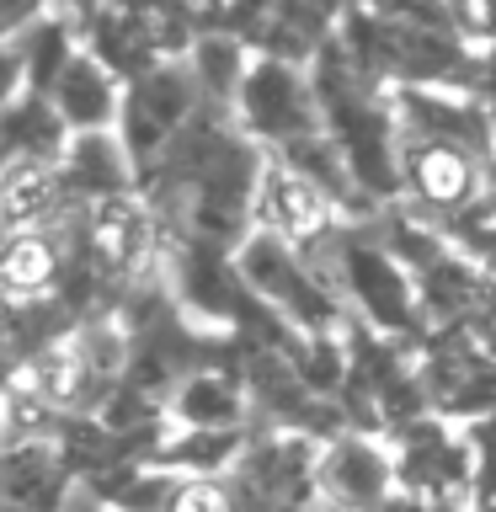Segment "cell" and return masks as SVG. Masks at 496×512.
Returning a JSON list of instances; mask_svg holds the SVG:
<instances>
[{
  "label": "cell",
  "mask_w": 496,
  "mask_h": 512,
  "mask_svg": "<svg viewBox=\"0 0 496 512\" xmlns=\"http://www.w3.org/2000/svg\"><path fill=\"white\" fill-rule=\"evenodd\" d=\"M443 6H448V11H454V16H459V22H464V27H470V38H475V6H480V0H443Z\"/></svg>",
  "instance_id": "obj_17"
},
{
  "label": "cell",
  "mask_w": 496,
  "mask_h": 512,
  "mask_svg": "<svg viewBox=\"0 0 496 512\" xmlns=\"http://www.w3.org/2000/svg\"><path fill=\"white\" fill-rule=\"evenodd\" d=\"M171 512H240L230 475H182Z\"/></svg>",
  "instance_id": "obj_14"
},
{
  "label": "cell",
  "mask_w": 496,
  "mask_h": 512,
  "mask_svg": "<svg viewBox=\"0 0 496 512\" xmlns=\"http://www.w3.org/2000/svg\"><path fill=\"white\" fill-rule=\"evenodd\" d=\"M203 112H208V96L198 91L187 59H160L155 70H144V75L128 80L118 139H123V150L134 155L139 176L150 166H160L166 150L203 118Z\"/></svg>",
  "instance_id": "obj_1"
},
{
  "label": "cell",
  "mask_w": 496,
  "mask_h": 512,
  "mask_svg": "<svg viewBox=\"0 0 496 512\" xmlns=\"http://www.w3.org/2000/svg\"><path fill=\"white\" fill-rule=\"evenodd\" d=\"M59 214H64L59 160H32V155L0 160V235L59 224Z\"/></svg>",
  "instance_id": "obj_10"
},
{
  "label": "cell",
  "mask_w": 496,
  "mask_h": 512,
  "mask_svg": "<svg viewBox=\"0 0 496 512\" xmlns=\"http://www.w3.org/2000/svg\"><path fill=\"white\" fill-rule=\"evenodd\" d=\"M235 128L246 134L251 144H262L267 155L288 150V144L320 134V96H315V75L299 70V64H283V59H267L256 54L246 86H240L235 107H230Z\"/></svg>",
  "instance_id": "obj_3"
},
{
  "label": "cell",
  "mask_w": 496,
  "mask_h": 512,
  "mask_svg": "<svg viewBox=\"0 0 496 512\" xmlns=\"http://www.w3.org/2000/svg\"><path fill=\"white\" fill-rule=\"evenodd\" d=\"M480 182H486V155L480 150L400 128V203H411L416 214L454 224L464 208L480 203Z\"/></svg>",
  "instance_id": "obj_4"
},
{
  "label": "cell",
  "mask_w": 496,
  "mask_h": 512,
  "mask_svg": "<svg viewBox=\"0 0 496 512\" xmlns=\"http://www.w3.org/2000/svg\"><path fill=\"white\" fill-rule=\"evenodd\" d=\"M480 203L496 208V150L486 155V182H480Z\"/></svg>",
  "instance_id": "obj_18"
},
{
  "label": "cell",
  "mask_w": 496,
  "mask_h": 512,
  "mask_svg": "<svg viewBox=\"0 0 496 512\" xmlns=\"http://www.w3.org/2000/svg\"><path fill=\"white\" fill-rule=\"evenodd\" d=\"M251 64H256V48L246 38H235V32H224V27H203L187 48V70L198 80V91L208 96V107H219V112L235 107Z\"/></svg>",
  "instance_id": "obj_11"
},
{
  "label": "cell",
  "mask_w": 496,
  "mask_h": 512,
  "mask_svg": "<svg viewBox=\"0 0 496 512\" xmlns=\"http://www.w3.org/2000/svg\"><path fill=\"white\" fill-rule=\"evenodd\" d=\"M395 486H400V464L379 443V432L347 427L331 443H320V459H315L320 502H331L342 512H384Z\"/></svg>",
  "instance_id": "obj_5"
},
{
  "label": "cell",
  "mask_w": 496,
  "mask_h": 512,
  "mask_svg": "<svg viewBox=\"0 0 496 512\" xmlns=\"http://www.w3.org/2000/svg\"><path fill=\"white\" fill-rule=\"evenodd\" d=\"M352 6H363V0H352Z\"/></svg>",
  "instance_id": "obj_19"
},
{
  "label": "cell",
  "mask_w": 496,
  "mask_h": 512,
  "mask_svg": "<svg viewBox=\"0 0 496 512\" xmlns=\"http://www.w3.org/2000/svg\"><path fill=\"white\" fill-rule=\"evenodd\" d=\"M464 336L475 342V352H480V358H486V363H496V294L486 299V310H480V315L470 320V331H464Z\"/></svg>",
  "instance_id": "obj_16"
},
{
  "label": "cell",
  "mask_w": 496,
  "mask_h": 512,
  "mask_svg": "<svg viewBox=\"0 0 496 512\" xmlns=\"http://www.w3.org/2000/svg\"><path fill=\"white\" fill-rule=\"evenodd\" d=\"M251 230L283 240V246H294L304 256H320L347 230H358V219L299 166H288L283 155H267L262 182H256V198H251Z\"/></svg>",
  "instance_id": "obj_2"
},
{
  "label": "cell",
  "mask_w": 496,
  "mask_h": 512,
  "mask_svg": "<svg viewBox=\"0 0 496 512\" xmlns=\"http://www.w3.org/2000/svg\"><path fill=\"white\" fill-rule=\"evenodd\" d=\"M70 123L59 118V107L43 91H27L6 118H0V160L32 155V160H64L70 150Z\"/></svg>",
  "instance_id": "obj_12"
},
{
  "label": "cell",
  "mask_w": 496,
  "mask_h": 512,
  "mask_svg": "<svg viewBox=\"0 0 496 512\" xmlns=\"http://www.w3.org/2000/svg\"><path fill=\"white\" fill-rule=\"evenodd\" d=\"M0 43H6V38H0Z\"/></svg>",
  "instance_id": "obj_20"
},
{
  "label": "cell",
  "mask_w": 496,
  "mask_h": 512,
  "mask_svg": "<svg viewBox=\"0 0 496 512\" xmlns=\"http://www.w3.org/2000/svg\"><path fill=\"white\" fill-rule=\"evenodd\" d=\"M70 267V224H38V230L0 235V310H27L59 294Z\"/></svg>",
  "instance_id": "obj_6"
},
{
  "label": "cell",
  "mask_w": 496,
  "mask_h": 512,
  "mask_svg": "<svg viewBox=\"0 0 496 512\" xmlns=\"http://www.w3.org/2000/svg\"><path fill=\"white\" fill-rule=\"evenodd\" d=\"M59 182H64V214H86V208L118 198V192H134L139 166L123 150L118 128H107V134H75L59 160Z\"/></svg>",
  "instance_id": "obj_7"
},
{
  "label": "cell",
  "mask_w": 496,
  "mask_h": 512,
  "mask_svg": "<svg viewBox=\"0 0 496 512\" xmlns=\"http://www.w3.org/2000/svg\"><path fill=\"white\" fill-rule=\"evenodd\" d=\"M347 11H352V0H272L267 22L299 32V38H310V43H331Z\"/></svg>",
  "instance_id": "obj_13"
},
{
  "label": "cell",
  "mask_w": 496,
  "mask_h": 512,
  "mask_svg": "<svg viewBox=\"0 0 496 512\" xmlns=\"http://www.w3.org/2000/svg\"><path fill=\"white\" fill-rule=\"evenodd\" d=\"M123 91H128V80L80 43L75 59L64 64L59 80L48 86V102L59 107V118L70 123V134H107V128H118V118H123Z\"/></svg>",
  "instance_id": "obj_8"
},
{
  "label": "cell",
  "mask_w": 496,
  "mask_h": 512,
  "mask_svg": "<svg viewBox=\"0 0 496 512\" xmlns=\"http://www.w3.org/2000/svg\"><path fill=\"white\" fill-rule=\"evenodd\" d=\"M64 459L59 438L38 443H0V512H48L64 502Z\"/></svg>",
  "instance_id": "obj_9"
},
{
  "label": "cell",
  "mask_w": 496,
  "mask_h": 512,
  "mask_svg": "<svg viewBox=\"0 0 496 512\" xmlns=\"http://www.w3.org/2000/svg\"><path fill=\"white\" fill-rule=\"evenodd\" d=\"M32 86H27V64H22V54H16V43H0V118L22 102Z\"/></svg>",
  "instance_id": "obj_15"
}]
</instances>
